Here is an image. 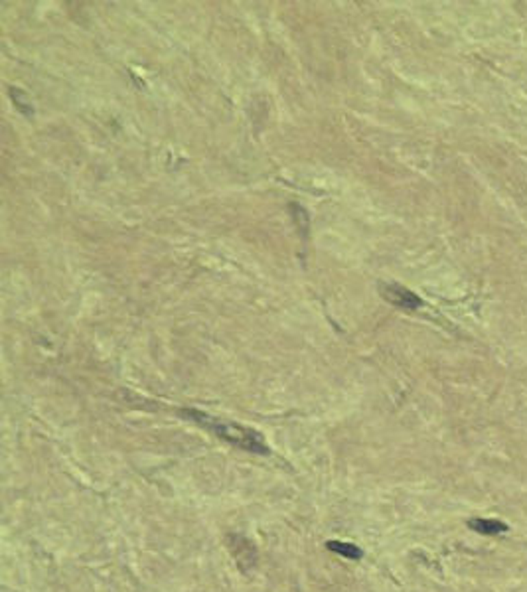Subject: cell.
<instances>
[{
	"instance_id": "6da1fadb",
	"label": "cell",
	"mask_w": 527,
	"mask_h": 592,
	"mask_svg": "<svg viewBox=\"0 0 527 592\" xmlns=\"http://www.w3.org/2000/svg\"><path fill=\"white\" fill-rule=\"evenodd\" d=\"M188 419H192L194 423L202 424L204 428H207L209 433H214L216 437L227 440L229 444L237 446L241 450H247V452H255V454H269V446L265 444V439L253 430L249 426H243V424L231 423V421H223V419H218V417H211L207 413H202V411H196V409H190V411H184Z\"/></svg>"
},
{
	"instance_id": "7a4b0ae2",
	"label": "cell",
	"mask_w": 527,
	"mask_h": 592,
	"mask_svg": "<svg viewBox=\"0 0 527 592\" xmlns=\"http://www.w3.org/2000/svg\"><path fill=\"white\" fill-rule=\"evenodd\" d=\"M381 294L383 298L389 303V305L397 306V308H403V310H417L423 306V300L419 294H415L413 290H409L403 285H397V283H389V285H383L381 287Z\"/></svg>"
},
{
	"instance_id": "3957f363",
	"label": "cell",
	"mask_w": 527,
	"mask_h": 592,
	"mask_svg": "<svg viewBox=\"0 0 527 592\" xmlns=\"http://www.w3.org/2000/svg\"><path fill=\"white\" fill-rule=\"evenodd\" d=\"M468 527L476 533H482V535H498V533L508 531V525L504 522H498V519H470Z\"/></svg>"
},
{
	"instance_id": "277c9868",
	"label": "cell",
	"mask_w": 527,
	"mask_h": 592,
	"mask_svg": "<svg viewBox=\"0 0 527 592\" xmlns=\"http://www.w3.org/2000/svg\"><path fill=\"white\" fill-rule=\"evenodd\" d=\"M326 547L334 553H338L340 557L348 558V561H357V558L363 557V551L354 545V543H346V541H328Z\"/></svg>"
}]
</instances>
